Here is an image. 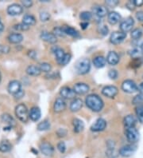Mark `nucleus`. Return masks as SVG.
<instances>
[{
    "mask_svg": "<svg viewBox=\"0 0 143 158\" xmlns=\"http://www.w3.org/2000/svg\"><path fill=\"white\" fill-rule=\"evenodd\" d=\"M66 108V102L62 98H59L55 101L54 105V110L56 113L63 112Z\"/></svg>",
    "mask_w": 143,
    "mask_h": 158,
    "instance_id": "obj_18",
    "label": "nucleus"
},
{
    "mask_svg": "<svg viewBox=\"0 0 143 158\" xmlns=\"http://www.w3.org/2000/svg\"><path fill=\"white\" fill-rule=\"evenodd\" d=\"M121 19V15L115 11L110 12L107 15V20H108V23L111 25H115L116 23H118V22L120 21Z\"/></svg>",
    "mask_w": 143,
    "mask_h": 158,
    "instance_id": "obj_23",
    "label": "nucleus"
},
{
    "mask_svg": "<svg viewBox=\"0 0 143 158\" xmlns=\"http://www.w3.org/2000/svg\"><path fill=\"white\" fill-rule=\"evenodd\" d=\"M122 89L128 94H133L138 90V86L132 80H126L122 84Z\"/></svg>",
    "mask_w": 143,
    "mask_h": 158,
    "instance_id": "obj_5",
    "label": "nucleus"
},
{
    "mask_svg": "<svg viewBox=\"0 0 143 158\" xmlns=\"http://www.w3.org/2000/svg\"><path fill=\"white\" fill-rule=\"evenodd\" d=\"M40 150L45 156H49L54 154V148L50 143L43 142L40 145Z\"/></svg>",
    "mask_w": 143,
    "mask_h": 158,
    "instance_id": "obj_13",
    "label": "nucleus"
},
{
    "mask_svg": "<svg viewBox=\"0 0 143 158\" xmlns=\"http://www.w3.org/2000/svg\"><path fill=\"white\" fill-rule=\"evenodd\" d=\"M83 106V101L80 98H74L70 103L69 109L72 112H77Z\"/></svg>",
    "mask_w": 143,
    "mask_h": 158,
    "instance_id": "obj_21",
    "label": "nucleus"
},
{
    "mask_svg": "<svg viewBox=\"0 0 143 158\" xmlns=\"http://www.w3.org/2000/svg\"><path fill=\"white\" fill-rule=\"evenodd\" d=\"M28 55L29 57H30L32 59H35V58H36L37 56V53L35 52L34 50H30L28 53Z\"/></svg>",
    "mask_w": 143,
    "mask_h": 158,
    "instance_id": "obj_54",
    "label": "nucleus"
},
{
    "mask_svg": "<svg viewBox=\"0 0 143 158\" xmlns=\"http://www.w3.org/2000/svg\"><path fill=\"white\" fill-rule=\"evenodd\" d=\"M57 149L61 152V153H64L66 150V145H65V142L63 141H61L57 144Z\"/></svg>",
    "mask_w": 143,
    "mask_h": 158,
    "instance_id": "obj_46",
    "label": "nucleus"
},
{
    "mask_svg": "<svg viewBox=\"0 0 143 158\" xmlns=\"http://www.w3.org/2000/svg\"><path fill=\"white\" fill-rule=\"evenodd\" d=\"M71 58H72V56H71L70 54H65V57H64L63 60H62V62H61V63L60 65H61V66H65V65H67V64L70 62Z\"/></svg>",
    "mask_w": 143,
    "mask_h": 158,
    "instance_id": "obj_45",
    "label": "nucleus"
},
{
    "mask_svg": "<svg viewBox=\"0 0 143 158\" xmlns=\"http://www.w3.org/2000/svg\"><path fill=\"white\" fill-rule=\"evenodd\" d=\"M22 3L23 6L26 8L30 7L33 5V2L31 0H22Z\"/></svg>",
    "mask_w": 143,
    "mask_h": 158,
    "instance_id": "obj_50",
    "label": "nucleus"
},
{
    "mask_svg": "<svg viewBox=\"0 0 143 158\" xmlns=\"http://www.w3.org/2000/svg\"><path fill=\"white\" fill-rule=\"evenodd\" d=\"M29 28H30V27L26 26L24 23H18V24L14 26V29L16 30V31H27Z\"/></svg>",
    "mask_w": 143,
    "mask_h": 158,
    "instance_id": "obj_42",
    "label": "nucleus"
},
{
    "mask_svg": "<svg viewBox=\"0 0 143 158\" xmlns=\"http://www.w3.org/2000/svg\"><path fill=\"white\" fill-rule=\"evenodd\" d=\"M40 37L42 40L46 42V43H51V44L56 43L57 41V36L54 33H50L48 31H43V32H42Z\"/></svg>",
    "mask_w": 143,
    "mask_h": 158,
    "instance_id": "obj_15",
    "label": "nucleus"
},
{
    "mask_svg": "<svg viewBox=\"0 0 143 158\" xmlns=\"http://www.w3.org/2000/svg\"><path fill=\"white\" fill-rule=\"evenodd\" d=\"M22 6L18 3L11 4L7 7V13L9 14L10 15H18L20 14H22Z\"/></svg>",
    "mask_w": 143,
    "mask_h": 158,
    "instance_id": "obj_16",
    "label": "nucleus"
},
{
    "mask_svg": "<svg viewBox=\"0 0 143 158\" xmlns=\"http://www.w3.org/2000/svg\"><path fill=\"white\" fill-rule=\"evenodd\" d=\"M57 136H58V137H65V136L67 134V131L64 129H59L58 130H57Z\"/></svg>",
    "mask_w": 143,
    "mask_h": 158,
    "instance_id": "obj_49",
    "label": "nucleus"
},
{
    "mask_svg": "<svg viewBox=\"0 0 143 158\" xmlns=\"http://www.w3.org/2000/svg\"><path fill=\"white\" fill-rule=\"evenodd\" d=\"M1 119H2V122L6 123V125H8L9 126H10V127H12L13 125H15V121H14V119L8 114H2Z\"/></svg>",
    "mask_w": 143,
    "mask_h": 158,
    "instance_id": "obj_31",
    "label": "nucleus"
},
{
    "mask_svg": "<svg viewBox=\"0 0 143 158\" xmlns=\"http://www.w3.org/2000/svg\"><path fill=\"white\" fill-rule=\"evenodd\" d=\"M60 95L62 98L74 99L76 94H75L73 89H71L70 87L64 86L60 90Z\"/></svg>",
    "mask_w": 143,
    "mask_h": 158,
    "instance_id": "obj_11",
    "label": "nucleus"
},
{
    "mask_svg": "<svg viewBox=\"0 0 143 158\" xmlns=\"http://www.w3.org/2000/svg\"><path fill=\"white\" fill-rule=\"evenodd\" d=\"M54 34L56 36L59 37H65L66 35L65 34V32H64L62 27H55L54 29Z\"/></svg>",
    "mask_w": 143,
    "mask_h": 158,
    "instance_id": "obj_43",
    "label": "nucleus"
},
{
    "mask_svg": "<svg viewBox=\"0 0 143 158\" xmlns=\"http://www.w3.org/2000/svg\"><path fill=\"white\" fill-rule=\"evenodd\" d=\"M118 89L116 86L114 85H107L105 86L103 89H102V94L104 96L110 98H113L114 97L118 94Z\"/></svg>",
    "mask_w": 143,
    "mask_h": 158,
    "instance_id": "obj_9",
    "label": "nucleus"
},
{
    "mask_svg": "<svg viewBox=\"0 0 143 158\" xmlns=\"http://www.w3.org/2000/svg\"><path fill=\"white\" fill-rule=\"evenodd\" d=\"M3 30H4V25H3V23H2V21H1V19H0V33H1Z\"/></svg>",
    "mask_w": 143,
    "mask_h": 158,
    "instance_id": "obj_59",
    "label": "nucleus"
},
{
    "mask_svg": "<svg viewBox=\"0 0 143 158\" xmlns=\"http://www.w3.org/2000/svg\"><path fill=\"white\" fill-rule=\"evenodd\" d=\"M15 114L17 118L22 122H26L30 118L27 107L24 104H19L16 106Z\"/></svg>",
    "mask_w": 143,
    "mask_h": 158,
    "instance_id": "obj_2",
    "label": "nucleus"
},
{
    "mask_svg": "<svg viewBox=\"0 0 143 158\" xmlns=\"http://www.w3.org/2000/svg\"><path fill=\"white\" fill-rule=\"evenodd\" d=\"M126 38V34L122 32V31H115V32H113L111 35L110 37V42H111L112 44L118 45L120 44L121 43H122L125 39Z\"/></svg>",
    "mask_w": 143,
    "mask_h": 158,
    "instance_id": "obj_6",
    "label": "nucleus"
},
{
    "mask_svg": "<svg viewBox=\"0 0 143 158\" xmlns=\"http://www.w3.org/2000/svg\"><path fill=\"white\" fill-rule=\"evenodd\" d=\"M80 26L82 27V29L85 30L88 27V22H83V23H80Z\"/></svg>",
    "mask_w": 143,
    "mask_h": 158,
    "instance_id": "obj_57",
    "label": "nucleus"
},
{
    "mask_svg": "<svg viewBox=\"0 0 143 158\" xmlns=\"http://www.w3.org/2000/svg\"><path fill=\"white\" fill-rule=\"evenodd\" d=\"M50 128V122L47 120H45L43 122H40L38 125V129L39 131H46Z\"/></svg>",
    "mask_w": 143,
    "mask_h": 158,
    "instance_id": "obj_34",
    "label": "nucleus"
},
{
    "mask_svg": "<svg viewBox=\"0 0 143 158\" xmlns=\"http://www.w3.org/2000/svg\"><path fill=\"white\" fill-rule=\"evenodd\" d=\"M39 16L42 22H47L50 19V14L47 11H42Z\"/></svg>",
    "mask_w": 143,
    "mask_h": 158,
    "instance_id": "obj_41",
    "label": "nucleus"
},
{
    "mask_svg": "<svg viewBox=\"0 0 143 158\" xmlns=\"http://www.w3.org/2000/svg\"><path fill=\"white\" fill-rule=\"evenodd\" d=\"M133 25H134V20H133V18L129 17L127 19H126L125 20H123L120 23L119 28H120L122 32H124V33L126 34V32L131 31Z\"/></svg>",
    "mask_w": 143,
    "mask_h": 158,
    "instance_id": "obj_8",
    "label": "nucleus"
},
{
    "mask_svg": "<svg viewBox=\"0 0 143 158\" xmlns=\"http://www.w3.org/2000/svg\"><path fill=\"white\" fill-rule=\"evenodd\" d=\"M1 79H2V76H1V72H0V81H1Z\"/></svg>",
    "mask_w": 143,
    "mask_h": 158,
    "instance_id": "obj_61",
    "label": "nucleus"
},
{
    "mask_svg": "<svg viewBox=\"0 0 143 158\" xmlns=\"http://www.w3.org/2000/svg\"><path fill=\"white\" fill-rule=\"evenodd\" d=\"M126 137L129 142L131 144H134L139 139V133L137 129H135V127L129 128V129H126Z\"/></svg>",
    "mask_w": 143,
    "mask_h": 158,
    "instance_id": "obj_4",
    "label": "nucleus"
},
{
    "mask_svg": "<svg viewBox=\"0 0 143 158\" xmlns=\"http://www.w3.org/2000/svg\"><path fill=\"white\" fill-rule=\"evenodd\" d=\"M118 71H117L116 69H110L108 72V76L111 79H112V80H115V79H117V77H118Z\"/></svg>",
    "mask_w": 143,
    "mask_h": 158,
    "instance_id": "obj_44",
    "label": "nucleus"
},
{
    "mask_svg": "<svg viewBox=\"0 0 143 158\" xmlns=\"http://www.w3.org/2000/svg\"><path fill=\"white\" fill-rule=\"evenodd\" d=\"M85 103L90 110L94 112H99L103 107V101L96 94H89L85 99Z\"/></svg>",
    "mask_w": 143,
    "mask_h": 158,
    "instance_id": "obj_1",
    "label": "nucleus"
},
{
    "mask_svg": "<svg viewBox=\"0 0 143 158\" xmlns=\"http://www.w3.org/2000/svg\"><path fill=\"white\" fill-rule=\"evenodd\" d=\"M143 103V94H139L138 95L135 96L133 99V105H142Z\"/></svg>",
    "mask_w": 143,
    "mask_h": 158,
    "instance_id": "obj_39",
    "label": "nucleus"
},
{
    "mask_svg": "<svg viewBox=\"0 0 143 158\" xmlns=\"http://www.w3.org/2000/svg\"><path fill=\"white\" fill-rule=\"evenodd\" d=\"M107 63V59L103 56H96L93 59L94 66L96 68H103Z\"/></svg>",
    "mask_w": 143,
    "mask_h": 158,
    "instance_id": "obj_28",
    "label": "nucleus"
},
{
    "mask_svg": "<svg viewBox=\"0 0 143 158\" xmlns=\"http://www.w3.org/2000/svg\"><path fill=\"white\" fill-rule=\"evenodd\" d=\"M41 116H42L41 110L38 107H36V106L33 107L30 111V113H29V117L34 122H38V120L41 118Z\"/></svg>",
    "mask_w": 143,
    "mask_h": 158,
    "instance_id": "obj_22",
    "label": "nucleus"
},
{
    "mask_svg": "<svg viewBox=\"0 0 143 158\" xmlns=\"http://www.w3.org/2000/svg\"><path fill=\"white\" fill-rule=\"evenodd\" d=\"M23 95H24V92H23V90L22 89L21 91H19L18 94H16L14 95V98L15 99H20L22 98Z\"/></svg>",
    "mask_w": 143,
    "mask_h": 158,
    "instance_id": "obj_53",
    "label": "nucleus"
},
{
    "mask_svg": "<svg viewBox=\"0 0 143 158\" xmlns=\"http://www.w3.org/2000/svg\"><path fill=\"white\" fill-rule=\"evenodd\" d=\"M106 155L109 158H116L118 154L114 148H107V150L106 151Z\"/></svg>",
    "mask_w": 143,
    "mask_h": 158,
    "instance_id": "obj_40",
    "label": "nucleus"
},
{
    "mask_svg": "<svg viewBox=\"0 0 143 158\" xmlns=\"http://www.w3.org/2000/svg\"><path fill=\"white\" fill-rule=\"evenodd\" d=\"M76 70L80 74H86L91 69V62L88 58H83L76 64Z\"/></svg>",
    "mask_w": 143,
    "mask_h": 158,
    "instance_id": "obj_3",
    "label": "nucleus"
},
{
    "mask_svg": "<svg viewBox=\"0 0 143 158\" xmlns=\"http://www.w3.org/2000/svg\"><path fill=\"white\" fill-rule=\"evenodd\" d=\"M107 147L108 148H114V143L112 141H107Z\"/></svg>",
    "mask_w": 143,
    "mask_h": 158,
    "instance_id": "obj_56",
    "label": "nucleus"
},
{
    "mask_svg": "<svg viewBox=\"0 0 143 158\" xmlns=\"http://www.w3.org/2000/svg\"><path fill=\"white\" fill-rule=\"evenodd\" d=\"M40 69L42 72H45V73H50L52 69V66L48 62H43V63L40 64Z\"/></svg>",
    "mask_w": 143,
    "mask_h": 158,
    "instance_id": "obj_37",
    "label": "nucleus"
},
{
    "mask_svg": "<svg viewBox=\"0 0 143 158\" xmlns=\"http://www.w3.org/2000/svg\"><path fill=\"white\" fill-rule=\"evenodd\" d=\"M99 31H100V33H101L103 35H107L109 32V29L107 26L104 25V26H102V27H100Z\"/></svg>",
    "mask_w": 143,
    "mask_h": 158,
    "instance_id": "obj_48",
    "label": "nucleus"
},
{
    "mask_svg": "<svg viewBox=\"0 0 143 158\" xmlns=\"http://www.w3.org/2000/svg\"><path fill=\"white\" fill-rule=\"evenodd\" d=\"M26 73L30 76H38L40 75L42 71L39 66H34V65H30L26 68Z\"/></svg>",
    "mask_w": 143,
    "mask_h": 158,
    "instance_id": "obj_26",
    "label": "nucleus"
},
{
    "mask_svg": "<svg viewBox=\"0 0 143 158\" xmlns=\"http://www.w3.org/2000/svg\"><path fill=\"white\" fill-rule=\"evenodd\" d=\"M73 129L76 133H80L82 132L84 129V122L80 119L78 118H75L73 119Z\"/></svg>",
    "mask_w": 143,
    "mask_h": 158,
    "instance_id": "obj_27",
    "label": "nucleus"
},
{
    "mask_svg": "<svg viewBox=\"0 0 143 158\" xmlns=\"http://www.w3.org/2000/svg\"><path fill=\"white\" fill-rule=\"evenodd\" d=\"M9 47L8 46H2L0 45V54L2 53H8L9 52Z\"/></svg>",
    "mask_w": 143,
    "mask_h": 158,
    "instance_id": "obj_52",
    "label": "nucleus"
},
{
    "mask_svg": "<svg viewBox=\"0 0 143 158\" xmlns=\"http://www.w3.org/2000/svg\"><path fill=\"white\" fill-rule=\"evenodd\" d=\"M129 54L134 59H139L143 55L141 47H135V48L132 49L130 52H129Z\"/></svg>",
    "mask_w": 143,
    "mask_h": 158,
    "instance_id": "obj_32",
    "label": "nucleus"
},
{
    "mask_svg": "<svg viewBox=\"0 0 143 158\" xmlns=\"http://www.w3.org/2000/svg\"><path fill=\"white\" fill-rule=\"evenodd\" d=\"M137 19L140 22H143V11H138L136 14Z\"/></svg>",
    "mask_w": 143,
    "mask_h": 158,
    "instance_id": "obj_51",
    "label": "nucleus"
},
{
    "mask_svg": "<svg viewBox=\"0 0 143 158\" xmlns=\"http://www.w3.org/2000/svg\"><path fill=\"white\" fill-rule=\"evenodd\" d=\"M107 127V122L103 118H98L95 123L91 126V130L93 132L103 131Z\"/></svg>",
    "mask_w": 143,
    "mask_h": 158,
    "instance_id": "obj_10",
    "label": "nucleus"
},
{
    "mask_svg": "<svg viewBox=\"0 0 143 158\" xmlns=\"http://www.w3.org/2000/svg\"><path fill=\"white\" fill-rule=\"evenodd\" d=\"M80 17L84 22H88L89 20L92 19V14L89 11H83L80 14Z\"/></svg>",
    "mask_w": 143,
    "mask_h": 158,
    "instance_id": "obj_38",
    "label": "nucleus"
},
{
    "mask_svg": "<svg viewBox=\"0 0 143 158\" xmlns=\"http://www.w3.org/2000/svg\"><path fill=\"white\" fill-rule=\"evenodd\" d=\"M12 148L11 144L7 141H2L0 143V151L2 152H9Z\"/></svg>",
    "mask_w": 143,
    "mask_h": 158,
    "instance_id": "obj_33",
    "label": "nucleus"
},
{
    "mask_svg": "<svg viewBox=\"0 0 143 158\" xmlns=\"http://www.w3.org/2000/svg\"><path fill=\"white\" fill-rule=\"evenodd\" d=\"M22 90V85L21 83L19 82L17 80H14L9 83L8 85V91L10 94L13 95H15L16 94Z\"/></svg>",
    "mask_w": 143,
    "mask_h": 158,
    "instance_id": "obj_14",
    "label": "nucleus"
},
{
    "mask_svg": "<svg viewBox=\"0 0 143 158\" xmlns=\"http://www.w3.org/2000/svg\"><path fill=\"white\" fill-rule=\"evenodd\" d=\"M136 114L137 119L141 123H143V105H139L136 108Z\"/></svg>",
    "mask_w": 143,
    "mask_h": 158,
    "instance_id": "obj_36",
    "label": "nucleus"
},
{
    "mask_svg": "<svg viewBox=\"0 0 143 158\" xmlns=\"http://www.w3.org/2000/svg\"><path fill=\"white\" fill-rule=\"evenodd\" d=\"M142 62H143V61H142Z\"/></svg>",
    "mask_w": 143,
    "mask_h": 158,
    "instance_id": "obj_62",
    "label": "nucleus"
},
{
    "mask_svg": "<svg viewBox=\"0 0 143 158\" xmlns=\"http://www.w3.org/2000/svg\"><path fill=\"white\" fill-rule=\"evenodd\" d=\"M138 91L140 94H143V82H141L139 85H138Z\"/></svg>",
    "mask_w": 143,
    "mask_h": 158,
    "instance_id": "obj_58",
    "label": "nucleus"
},
{
    "mask_svg": "<svg viewBox=\"0 0 143 158\" xmlns=\"http://www.w3.org/2000/svg\"><path fill=\"white\" fill-rule=\"evenodd\" d=\"M73 90L76 94L84 95L89 91V86L85 83H76L73 86Z\"/></svg>",
    "mask_w": 143,
    "mask_h": 158,
    "instance_id": "obj_12",
    "label": "nucleus"
},
{
    "mask_svg": "<svg viewBox=\"0 0 143 158\" xmlns=\"http://www.w3.org/2000/svg\"><path fill=\"white\" fill-rule=\"evenodd\" d=\"M107 62L111 66H115L119 62V56L115 51H110L107 56Z\"/></svg>",
    "mask_w": 143,
    "mask_h": 158,
    "instance_id": "obj_20",
    "label": "nucleus"
},
{
    "mask_svg": "<svg viewBox=\"0 0 143 158\" xmlns=\"http://www.w3.org/2000/svg\"><path fill=\"white\" fill-rule=\"evenodd\" d=\"M123 123L126 129L133 128L135 127L136 123H137V120L134 118V116L131 115V114H129V115L125 117V118L123 120Z\"/></svg>",
    "mask_w": 143,
    "mask_h": 158,
    "instance_id": "obj_19",
    "label": "nucleus"
},
{
    "mask_svg": "<svg viewBox=\"0 0 143 158\" xmlns=\"http://www.w3.org/2000/svg\"><path fill=\"white\" fill-rule=\"evenodd\" d=\"M92 11L95 15L98 16L99 18L105 17L108 13L107 8L105 7L104 6H102V5H96V6H93Z\"/></svg>",
    "mask_w": 143,
    "mask_h": 158,
    "instance_id": "obj_17",
    "label": "nucleus"
},
{
    "mask_svg": "<svg viewBox=\"0 0 143 158\" xmlns=\"http://www.w3.org/2000/svg\"><path fill=\"white\" fill-rule=\"evenodd\" d=\"M53 52L54 53L56 57V59H57V62L58 64H61L62 60H63L64 57L65 55V53L64 51V50H62L61 48L57 46V47H54V49L53 50Z\"/></svg>",
    "mask_w": 143,
    "mask_h": 158,
    "instance_id": "obj_25",
    "label": "nucleus"
},
{
    "mask_svg": "<svg viewBox=\"0 0 143 158\" xmlns=\"http://www.w3.org/2000/svg\"><path fill=\"white\" fill-rule=\"evenodd\" d=\"M62 28H63L64 32H65V34L66 35H69V36L74 37V38H76V37L79 36V32L75 28H73V27L65 26Z\"/></svg>",
    "mask_w": 143,
    "mask_h": 158,
    "instance_id": "obj_29",
    "label": "nucleus"
},
{
    "mask_svg": "<svg viewBox=\"0 0 143 158\" xmlns=\"http://www.w3.org/2000/svg\"><path fill=\"white\" fill-rule=\"evenodd\" d=\"M136 149H137V146L135 145H133V144H131V145L122 146L119 149L118 153L123 157H129V156H132L135 152Z\"/></svg>",
    "mask_w": 143,
    "mask_h": 158,
    "instance_id": "obj_7",
    "label": "nucleus"
},
{
    "mask_svg": "<svg viewBox=\"0 0 143 158\" xmlns=\"http://www.w3.org/2000/svg\"><path fill=\"white\" fill-rule=\"evenodd\" d=\"M118 3H119V1H118V0H107L106 1V4L110 6H115Z\"/></svg>",
    "mask_w": 143,
    "mask_h": 158,
    "instance_id": "obj_47",
    "label": "nucleus"
},
{
    "mask_svg": "<svg viewBox=\"0 0 143 158\" xmlns=\"http://www.w3.org/2000/svg\"><path fill=\"white\" fill-rule=\"evenodd\" d=\"M131 35V38L134 40H137L139 39L141 36H142V31H141L140 28H136V29H133L130 33Z\"/></svg>",
    "mask_w": 143,
    "mask_h": 158,
    "instance_id": "obj_35",
    "label": "nucleus"
},
{
    "mask_svg": "<svg viewBox=\"0 0 143 158\" xmlns=\"http://www.w3.org/2000/svg\"><path fill=\"white\" fill-rule=\"evenodd\" d=\"M22 23L26 24L28 27L34 25L36 23V19L31 15H25L22 18Z\"/></svg>",
    "mask_w": 143,
    "mask_h": 158,
    "instance_id": "obj_30",
    "label": "nucleus"
},
{
    "mask_svg": "<svg viewBox=\"0 0 143 158\" xmlns=\"http://www.w3.org/2000/svg\"><path fill=\"white\" fill-rule=\"evenodd\" d=\"M133 2L135 6H141L143 5V0H133Z\"/></svg>",
    "mask_w": 143,
    "mask_h": 158,
    "instance_id": "obj_55",
    "label": "nucleus"
},
{
    "mask_svg": "<svg viewBox=\"0 0 143 158\" xmlns=\"http://www.w3.org/2000/svg\"><path fill=\"white\" fill-rule=\"evenodd\" d=\"M141 51H142V54H143V43L141 46Z\"/></svg>",
    "mask_w": 143,
    "mask_h": 158,
    "instance_id": "obj_60",
    "label": "nucleus"
},
{
    "mask_svg": "<svg viewBox=\"0 0 143 158\" xmlns=\"http://www.w3.org/2000/svg\"><path fill=\"white\" fill-rule=\"evenodd\" d=\"M23 40L22 35L19 33H12L8 36V41L13 44H18Z\"/></svg>",
    "mask_w": 143,
    "mask_h": 158,
    "instance_id": "obj_24",
    "label": "nucleus"
}]
</instances>
